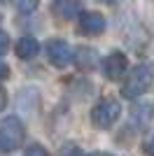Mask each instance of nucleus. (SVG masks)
<instances>
[{
	"label": "nucleus",
	"instance_id": "nucleus-14",
	"mask_svg": "<svg viewBox=\"0 0 154 156\" xmlns=\"http://www.w3.org/2000/svg\"><path fill=\"white\" fill-rule=\"evenodd\" d=\"M63 156H82V151H79V147H72V144H65V149H63Z\"/></svg>",
	"mask_w": 154,
	"mask_h": 156
},
{
	"label": "nucleus",
	"instance_id": "nucleus-9",
	"mask_svg": "<svg viewBox=\"0 0 154 156\" xmlns=\"http://www.w3.org/2000/svg\"><path fill=\"white\" fill-rule=\"evenodd\" d=\"M94 56H96V51H94L91 47H77L75 51H72V58H75V63L79 65V68H84V70L94 65V61H96Z\"/></svg>",
	"mask_w": 154,
	"mask_h": 156
},
{
	"label": "nucleus",
	"instance_id": "nucleus-13",
	"mask_svg": "<svg viewBox=\"0 0 154 156\" xmlns=\"http://www.w3.org/2000/svg\"><path fill=\"white\" fill-rule=\"evenodd\" d=\"M7 79H9V65L0 61V82H7Z\"/></svg>",
	"mask_w": 154,
	"mask_h": 156
},
{
	"label": "nucleus",
	"instance_id": "nucleus-15",
	"mask_svg": "<svg viewBox=\"0 0 154 156\" xmlns=\"http://www.w3.org/2000/svg\"><path fill=\"white\" fill-rule=\"evenodd\" d=\"M5 105H7V91L0 86V112L5 110Z\"/></svg>",
	"mask_w": 154,
	"mask_h": 156
},
{
	"label": "nucleus",
	"instance_id": "nucleus-16",
	"mask_svg": "<svg viewBox=\"0 0 154 156\" xmlns=\"http://www.w3.org/2000/svg\"><path fill=\"white\" fill-rule=\"evenodd\" d=\"M91 156H112V154H108V151H94Z\"/></svg>",
	"mask_w": 154,
	"mask_h": 156
},
{
	"label": "nucleus",
	"instance_id": "nucleus-8",
	"mask_svg": "<svg viewBox=\"0 0 154 156\" xmlns=\"http://www.w3.org/2000/svg\"><path fill=\"white\" fill-rule=\"evenodd\" d=\"M51 9H54V14H58L61 19H75V14H79L82 5H79L77 0H58V2L51 5Z\"/></svg>",
	"mask_w": 154,
	"mask_h": 156
},
{
	"label": "nucleus",
	"instance_id": "nucleus-1",
	"mask_svg": "<svg viewBox=\"0 0 154 156\" xmlns=\"http://www.w3.org/2000/svg\"><path fill=\"white\" fill-rule=\"evenodd\" d=\"M154 84V65L152 63H140L126 75L122 84V96L124 98H140L142 93L149 91Z\"/></svg>",
	"mask_w": 154,
	"mask_h": 156
},
{
	"label": "nucleus",
	"instance_id": "nucleus-6",
	"mask_svg": "<svg viewBox=\"0 0 154 156\" xmlns=\"http://www.w3.org/2000/svg\"><path fill=\"white\" fill-rule=\"evenodd\" d=\"M77 26L84 35H101L105 30V16L101 12H79Z\"/></svg>",
	"mask_w": 154,
	"mask_h": 156
},
{
	"label": "nucleus",
	"instance_id": "nucleus-7",
	"mask_svg": "<svg viewBox=\"0 0 154 156\" xmlns=\"http://www.w3.org/2000/svg\"><path fill=\"white\" fill-rule=\"evenodd\" d=\"M38 51H40V44H38V40L31 37V35H26V37H21L19 42H16V56H19L21 61L35 58Z\"/></svg>",
	"mask_w": 154,
	"mask_h": 156
},
{
	"label": "nucleus",
	"instance_id": "nucleus-2",
	"mask_svg": "<svg viewBox=\"0 0 154 156\" xmlns=\"http://www.w3.org/2000/svg\"><path fill=\"white\" fill-rule=\"evenodd\" d=\"M26 128L24 121L19 117H5L0 121V151L9 154V151L19 149V144L24 142Z\"/></svg>",
	"mask_w": 154,
	"mask_h": 156
},
{
	"label": "nucleus",
	"instance_id": "nucleus-12",
	"mask_svg": "<svg viewBox=\"0 0 154 156\" xmlns=\"http://www.w3.org/2000/svg\"><path fill=\"white\" fill-rule=\"evenodd\" d=\"M35 7H38L35 0H31V2H16V9H19V12H33Z\"/></svg>",
	"mask_w": 154,
	"mask_h": 156
},
{
	"label": "nucleus",
	"instance_id": "nucleus-5",
	"mask_svg": "<svg viewBox=\"0 0 154 156\" xmlns=\"http://www.w3.org/2000/svg\"><path fill=\"white\" fill-rule=\"evenodd\" d=\"M128 72V58L124 51H110L108 56H105V61H103V75L108 79H119L124 77Z\"/></svg>",
	"mask_w": 154,
	"mask_h": 156
},
{
	"label": "nucleus",
	"instance_id": "nucleus-4",
	"mask_svg": "<svg viewBox=\"0 0 154 156\" xmlns=\"http://www.w3.org/2000/svg\"><path fill=\"white\" fill-rule=\"evenodd\" d=\"M45 51H47V61H49L54 68H65V65L72 61V47L61 37L49 40L47 47H45Z\"/></svg>",
	"mask_w": 154,
	"mask_h": 156
},
{
	"label": "nucleus",
	"instance_id": "nucleus-10",
	"mask_svg": "<svg viewBox=\"0 0 154 156\" xmlns=\"http://www.w3.org/2000/svg\"><path fill=\"white\" fill-rule=\"evenodd\" d=\"M24 156H49V154H47V149L42 147V144H33V147H28V149H26Z\"/></svg>",
	"mask_w": 154,
	"mask_h": 156
},
{
	"label": "nucleus",
	"instance_id": "nucleus-3",
	"mask_svg": "<svg viewBox=\"0 0 154 156\" xmlns=\"http://www.w3.org/2000/svg\"><path fill=\"white\" fill-rule=\"evenodd\" d=\"M119 114H122L119 100H115V98H103L101 103H96L94 110H91V121H94V126H98V128H112V126L117 124Z\"/></svg>",
	"mask_w": 154,
	"mask_h": 156
},
{
	"label": "nucleus",
	"instance_id": "nucleus-11",
	"mask_svg": "<svg viewBox=\"0 0 154 156\" xmlns=\"http://www.w3.org/2000/svg\"><path fill=\"white\" fill-rule=\"evenodd\" d=\"M7 49H9V35L5 30H0V56H5Z\"/></svg>",
	"mask_w": 154,
	"mask_h": 156
},
{
	"label": "nucleus",
	"instance_id": "nucleus-17",
	"mask_svg": "<svg viewBox=\"0 0 154 156\" xmlns=\"http://www.w3.org/2000/svg\"><path fill=\"white\" fill-rule=\"evenodd\" d=\"M147 151H149V154H152V156H154V140H152V142H149V144H147Z\"/></svg>",
	"mask_w": 154,
	"mask_h": 156
}]
</instances>
